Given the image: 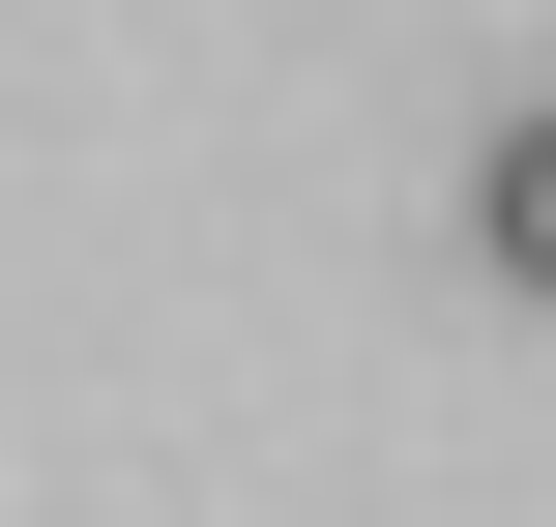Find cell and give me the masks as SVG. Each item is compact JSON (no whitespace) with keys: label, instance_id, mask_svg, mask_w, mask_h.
I'll use <instances>...</instances> for the list:
<instances>
[{"label":"cell","instance_id":"cell-1","mask_svg":"<svg viewBox=\"0 0 556 527\" xmlns=\"http://www.w3.org/2000/svg\"><path fill=\"white\" fill-rule=\"evenodd\" d=\"M469 235H498V293H556V88L498 117V176H469Z\"/></svg>","mask_w":556,"mask_h":527}]
</instances>
